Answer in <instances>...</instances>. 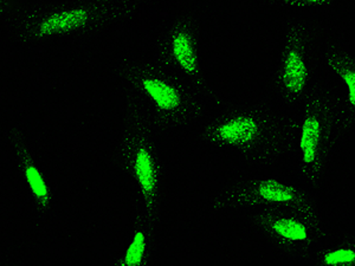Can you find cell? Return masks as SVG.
I'll return each instance as SVG.
<instances>
[{
  "label": "cell",
  "instance_id": "1",
  "mask_svg": "<svg viewBox=\"0 0 355 266\" xmlns=\"http://www.w3.org/2000/svg\"><path fill=\"white\" fill-rule=\"evenodd\" d=\"M349 123L341 100L318 89L301 105L291 122L289 157L299 181L311 188L322 185L331 167L335 145Z\"/></svg>",
  "mask_w": 355,
  "mask_h": 266
},
{
  "label": "cell",
  "instance_id": "2",
  "mask_svg": "<svg viewBox=\"0 0 355 266\" xmlns=\"http://www.w3.org/2000/svg\"><path fill=\"white\" fill-rule=\"evenodd\" d=\"M316 66V30L309 19L289 23L276 70V90L286 105L295 107L307 101L314 87Z\"/></svg>",
  "mask_w": 355,
  "mask_h": 266
},
{
  "label": "cell",
  "instance_id": "3",
  "mask_svg": "<svg viewBox=\"0 0 355 266\" xmlns=\"http://www.w3.org/2000/svg\"><path fill=\"white\" fill-rule=\"evenodd\" d=\"M259 226L275 245L299 263L327 239L318 211L274 207Z\"/></svg>",
  "mask_w": 355,
  "mask_h": 266
},
{
  "label": "cell",
  "instance_id": "4",
  "mask_svg": "<svg viewBox=\"0 0 355 266\" xmlns=\"http://www.w3.org/2000/svg\"><path fill=\"white\" fill-rule=\"evenodd\" d=\"M323 64L343 82L346 90V101L343 107L349 121L355 118V53L346 46L326 45L320 53Z\"/></svg>",
  "mask_w": 355,
  "mask_h": 266
},
{
  "label": "cell",
  "instance_id": "5",
  "mask_svg": "<svg viewBox=\"0 0 355 266\" xmlns=\"http://www.w3.org/2000/svg\"><path fill=\"white\" fill-rule=\"evenodd\" d=\"M301 264L316 266H355V238L321 242Z\"/></svg>",
  "mask_w": 355,
  "mask_h": 266
},
{
  "label": "cell",
  "instance_id": "6",
  "mask_svg": "<svg viewBox=\"0 0 355 266\" xmlns=\"http://www.w3.org/2000/svg\"><path fill=\"white\" fill-rule=\"evenodd\" d=\"M90 19V13L83 8H73L60 11L44 18L40 24V33L42 36H49L55 33H68L82 28Z\"/></svg>",
  "mask_w": 355,
  "mask_h": 266
},
{
  "label": "cell",
  "instance_id": "7",
  "mask_svg": "<svg viewBox=\"0 0 355 266\" xmlns=\"http://www.w3.org/2000/svg\"><path fill=\"white\" fill-rule=\"evenodd\" d=\"M141 85L144 91L159 109L172 112L180 105V95L170 83L154 77H147L142 81Z\"/></svg>",
  "mask_w": 355,
  "mask_h": 266
},
{
  "label": "cell",
  "instance_id": "8",
  "mask_svg": "<svg viewBox=\"0 0 355 266\" xmlns=\"http://www.w3.org/2000/svg\"><path fill=\"white\" fill-rule=\"evenodd\" d=\"M171 50L179 66L189 73H194L198 69V57L194 50L193 42L186 33H178L171 42Z\"/></svg>",
  "mask_w": 355,
  "mask_h": 266
},
{
  "label": "cell",
  "instance_id": "9",
  "mask_svg": "<svg viewBox=\"0 0 355 266\" xmlns=\"http://www.w3.org/2000/svg\"><path fill=\"white\" fill-rule=\"evenodd\" d=\"M134 172H135L137 182L146 197L152 195L157 186V173L154 167L153 157L145 148H141L137 152L134 159Z\"/></svg>",
  "mask_w": 355,
  "mask_h": 266
},
{
  "label": "cell",
  "instance_id": "10",
  "mask_svg": "<svg viewBox=\"0 0 355 266\" xmlns=\"http://www.w3.org/2000/svg\"><path fill=\"white\" fill-rule=\"evenodd\" d=\"M25 179H26V182H28V187H30V190L33 192V195L38 200L45 202L49 197L48 185H46L44 177L42 175L41 172L37 168L36 166H26V168H25Z\"/></svg>",
  "mask_w": 355,
  "mask_h": 266
},
{
  "label": "cell",
  "instance_id": "11",
  "mask_svg": "<svg viewBox=\"0 0 355 266\" xmlns=\"http://www.w3.org/2000/svg\"><path fill=\"white\" fill-rule=\"evenodd\" d=\"M146 237L142 232H137L134 234L133 239L130 240V245L125 250L123 257V265L135 266L140 265L145 256Z\"/></svg>",
  "mask_w": 355,
  "mask_h": 266
},
{
  "label": "cell",
  "instance_id": "12",
  "mask_svg": "<svg viewBox=\"0 0 355 266\" xmlns=\"http://www.w3.org/2000/svg\"><path fill=\"white\" fill-rule=\"evenodd\" d=\"M279 5L291 8H323L331 4V0H276Z\"/></svg>",
  "mask_w": 355,
  "mask_h": 266
}]
</instances>
